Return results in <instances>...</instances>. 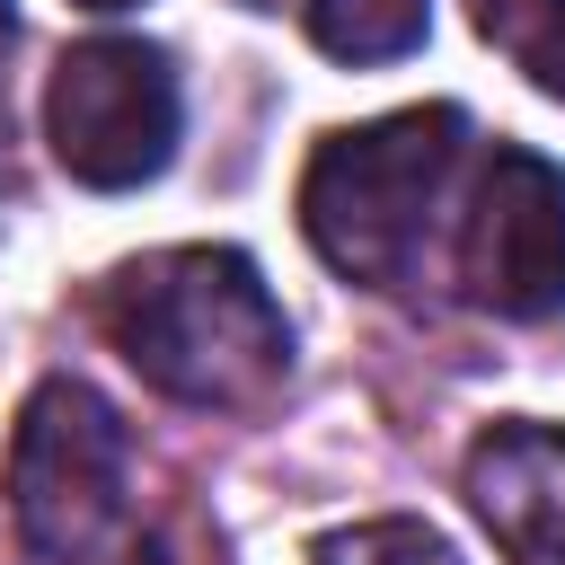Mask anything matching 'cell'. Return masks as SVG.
<instances>
[{
  "label": "cell",
  "mask_w": 565,
  "mask_h": 565,
  "mask_svg": "<svg viewBox=\"0 0 565 565\" xmlns=\"http://www.w3.org/2000/svg\"><path fill=\"white\" fill-rule=\"evenodd\" d=\"M79 9H132V0H79Z\"/></svg>",
  "instance_id": "30bf717a"
},
{
  "label": "cell",
  "mask_w": 565,
  "mask_h": 565,
  "mask_svg": "<svg viewBox=\"0 0 565 565\" xmlns=\"http://www.w3.org/2000/svg\"><path fill=\"white\" fill-rule=\"evenodd\" d=\"M9 521L44 565H106L132 539V441L88 380H44L9 433Z\"/></svg>",
  "instance_id": "3957f363"
},
{
  "label": "cell",
  "mask_w": 565,
  "mask_h": 565,
  "mask_svg": "<svg viewBox=\"0 0 565 565\" xmlns=\"http://www.w3.org/2000/svg\"><path fill=\"white\" fill-rule=\"evenodd\" d=\"M106 344L177 406H265L291 380V318L238 247H159L106 274Z\"/></svg>",
  "instance_id": "6da1fadb"
},
{
  "label": "cell",
  "mask_w": 565,
  "mask_h": 565,
  "mask_svg": "<svg viewBox=\"0 0 565 565\" xmlns=\"http://www.w3.org/2000/svg\"><path fill=\"white\" fill-rule=\"evenodd\" d=\"M106 565H132V556H106Z\"/></svg>",
  "instance_id": "7c38bea8"
},
{
  "label": "cell",
  "mask_w": 565,
  "mask_h": 565,
  "mask_svg": "<svg viewBox=\"0 0 565 565\" xmlns=\"http://www.w3.org/2000/svg\"><path fill=\"white\" fill-rule=\"evenodd\" d=\"M468 115L459 106H406L353 132H327L300 177V230L309 247L371 291H415L433 256V221L459 168Z\"/></svg>",
  "instance_id": "7a4b0ae2"
},
{
  "label": "cell",
  "mask_w": 565,
  "mask_h": 565,
  "mask_svg": "<svg viewBox=\"0 0 565 565\" xmlns=\"http://www.w3.org/2000/svg\"><path fill=\"white\" fill-rule=\"evenodd\" d=\"M177 132H185V88H177V62L159 44L97 35V44H71L53 62L44 141L79 185H97V194L150 185L177 159Z\"/></svg>",
  "instance_id": "277c9868"
},
{
  "label": "cell",
  "mask_w": 565,
  "mask_h": 565,
  "mask_svg": "<svg viewBox=\"0 0 565 565\" xmlns=\"http://www.w3.org/2000/svg\"><path fill=\"white\" fill-rule=\"evenodd\" d=\"M247 9H282V0H247Z\"/></svg>",
  "instance_id": "8fae6325"
},
{
  "label": "cell",
  "mask_w": 565,
  "mask_h": 565,
  "mask_svg": "<svg viewBox=\"0 0 565 565\" xmlns=\"http://www.w3.org/2000/svg\"><path fill=\"white\" fill-rule=\"evenodd\" d=\"M309 565H459V547L433 521H353V530L318 539Z\"/></svg>",
  "instance_id": "9c48e42d"
},
{
  "label": "cell",
  "mask_w": 565,
  "mask_h": 565,
  "mask_svg": "<svg viewBox=\"0 0 565 565\" xmlns=\"http://www.w3.org/2000/svg\"><path fill=\"white\" fill-rule=\"evenodd\" d=\"M486 35L512 53V71H530V88L565 97V0H494Z\"/></svg>",
  "instance_id": "ba28073f"
},
{
  "label": "cell",
  "mask_w": 565,
  "mask_h": 565,
  "mask_svg": "<svg viewBox=\"0 0 565 565\" xmlns=\"http://www.w3.org/2000/svg\"><path fill=\"white\" fill-rule=\"evenodd\" d=\"M468 503L512 565H565V424H494L468 450Z\"/></svg>",
  "instance_id": "8992f818"
},
{
  "label": "cell",
  "mask_w": 565,
  "mask_h": 565,
  "mask_svg": "<svg viewBox=\"0 0 565 565\" xmlns=\"http://www.w3.org/2000/svg\"><path fill=\"white\" fill-rule=\"evenodd\" d=\"M459 282L477 309L521 318V327L565 309V168L556 159L494 141L468 230H459Z\"/></svg>",
  "instance_id": "5b68a950"
},
{
  "label": "cell",
  "mask_w": 565,
  "mask_h": 565,
  "mask_svg": "<svg viewBox=\"0 0 565 565\" xmlns=\"http://www.w3.org/2000/svg\"><path fill=\"white\" fill-rule=\"evenodd\" d=\"M433 26V0H309V35L335 62H397Z\"/></svg>",
  "instance_id": "52a82bcc"
}]
</instances>
